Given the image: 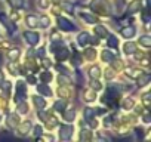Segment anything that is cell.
I'll list each match as a JSON object with an SVG mask.
<instances>
[{"label":"cell","instance_id":"1","mask_svg":"<svg viewBox=\"0 0 151 142\" xmlns=\"http://www.w3.org/2000/svg\"><path fill=\"white\" fill-rule=\"evenodd\" d=\"M58 25H59V28L61 30H64V31H73L74 28H76V25L70 21V19H67V18H58Z\"/></svg>","mask_w":151,"mask_h":142},{"label":"cell","instance_id":"2","mask_svg":"<svg viewBox=\"0 0 151 142\" xmlns=\"http://www.w3.org/2000/svg\"><path fill=\"white\" fill-rule=\"evenodd\" d=\"M73 132H74V129H73V126H62L61 127V130H59V138L62 139V141H68L71 136H73Z\"/></svg>","mask_w":151,"mask_h":142},{"label":"cell","instance_id":"3","mask_svg":"<svg viewBox=\"0 0 151 142\" xmlns=\"http://www.w3.org/2000/svg\"><path fill=\"white\" fill-rule=\"evenodd\" d=\"M120 34L124 37V39H132L136 36V28L133 25H129V27H124L120 30Z\"/></svg>","mask_w":151,"mask_h":142},{"label":"cell","instance_id":"4","mask_svg":"<svg viewBox=\"0 0 151 142\" xmlns=\"http://www.w3.org/2000/svg\"><path fill=\"white\" fill-rule=\"evenodd\" d=\"M25 39H27V42L30 43V44H37L39 43V40H40V37H39V34L37 33H31V31H27L25 33Z\"/></svg>","mask_w":151,"mask_h":142},{"label":"cell","instance_id":"5","mask_svg":"<svg viewBox=\"0 0 151 142\" xmlns=\"http://www.w3.org/2000/svg\"><path fill=\"white\" fill-rule=\"evenodd\" d=\"M55 55H56V59L64 61V59L68 58V49L67 47H58L56 52H55Z\"/></svg>","mask_w":151,"mask_h":142},{"label":"cell","instance_id":"6","mask_svg":"<svg viewBox=\"0 0 151 142\" xmlns=\"http://www.w3.org/2000/svg\"><path fill=\"white\" fill-rule=\"evenodd\" d=\"M101 58H102V61H104V62H111V61H114V59H116V55H114L111 50H102Z\"/></svg>","mask_w":151,"mask_h":142},{"label":"cell","instance_id":"7","mask_svg":"<svg viewBox=\"0 0 151 142\" xmlns=\"http://www.w3.org/2000/svg\"><path fill=\"white\" fill-rule=\"evenodd\" d=\"M25 21H27V25H28L30 28H36V27L39 25V18H37L36 15H28Z\"/></svg>","mask_w":151,"mask_h":142},{"label":"cell","instance_id":"8","mask_svg":"<svg viewBox=\"0 0 151 142\" xmlns=\"http://www.w3.org/2000/svg\"><path fill=\"white\" fill-rule=\"evenodd\" d=\"M89 40H91V36H89L88 33H82V34H79V37H77V42H79L80 46H86V44L89 43Z\"/></svg>","mask_w":151,"mask_h":142},{"label":"cell","instance_id":"9","mask_svg":"<svg viewBox=\"0 0 151 142\" xmlns=\"http://www.w3.org/2000/svg\"><path fill=\"white\" fill-rule=\"evenodd\" d=\"M37 90H39L42 95H45V96H50V95H52V90H50V87H49L47 85H40V86H37Z\"/></svg>","mask_w":151,"mask_h":142},{"label":"cell","instance_id":"10","mask_svg":"<svg viewBox=\"0 0 151 142\" xmlns=\"http://www.w3.org/2000/svg\"><path fill=\"white\" fill-rule=\"evenodd\" d=\"M139 8H141V2H139V0H135V2H132V3L127 6V12H129V14H135Z\"/></svg>","mask_w":151,"mask_h":142},{"label":"cell","instance_id":"11","mask_svg":"<svg viewBox=\"0 0 151 142\" xmlns=\"http://www.w3.org/2000/svg\"><path fill=\"white\" fill-rule=\"evenodd\" d=\"M33 102H34V105H36L39 110L46 107V101H45L43 98H40V96H33Z\"/></svg>","mask_w":151,"mask_h":142},{"label":"cell","instance_id":"12","mask_svg":"<svg viewBox=\"0 0 151 142\" xmlns=\"http://www.w3.org/2000/svg\"><path fill=\"white\" fill-rule=\"evenodd\" d=\"M89 74H91V77H92V79H98V77L101 76V70H99V67H98V65L91 67V70H89Z\"/></svg>","mask_w":151,"mask_h":142},{"label":"cell","instance_id":"13","mask_svg":"<svg viewBox=\"0 0 151 142\" xmlns=\"http://www.w3.org/2000/svg\"><path fill=\"white\" fill-rule=\"evenodd\" d=\"M135 50H136V47H135L133 43H126V44L123 46V52H124L126 55H132V53H135Z\"/></svg>","mask_w":151,"mask_h":142},{"label":"cell","instance_id":"14","mask_svg":"<svg viewBox=\"0 0 151 142\" xmlns=\"http://www.w3.org/2000/svg\"><path fill=\"white\" fill-rule=\"evenodd\" d=\"M17 93L19 95V98H25V85L22 83V82H18V85H17Z\"/></svg>","mask_w":151,"mask_h":142},{"label":"cell","instance_id":"15","mask_svg":"<svg viewBox=\"0 0 151 142\" xmlns=\"http://www.w3.org/2000/svg\"><path fill=\"white\" fill-rule=\"evenodd\" d=\"M31 127V121H24L21 126H19V135H27L28 133V129Z\"/></svg>","mask_w":151,"mask_h":142},{"label":"cell","instance_id":"16","mask_svg":"<svg viewBox=\"0 0 151 142\" xmlns=\"http://www.w3.org/2000/svg\"><path fill=\"white\" fill-rule=\"evenodd\" d=\"M95 33L99 36V37H107V28L104 25H96L95 27Z\"/></svg>","mask_w":151,"mask_h":142},{"label":"cell","instance_id":"17","mask_svg":"<svg viewBox=\"0 0 151 142\" xmlns=\"http://www.w3.org/2000/svg\"><path fill=\"white\" fill-rule=\"evenodd\" d=\"M148 80H150V76H148V74H139V76H138V85H139V86L147 85Z\"/></svg>","mask_w":151,"mask_h":142},{"label":"cell","instance_id":"18","mask_svg":"<svg viewBox=\"0 0 151 142\" xmlns=\"http://www.w3.org/2000/svg\"><path fill=\"white\" fill-rule=\"evenodd\" d=\"M139 43H141L144 47H150V44H151V39H150V36H142V37L139 39Z\"/></svg>","mask_w":151,"mask_h":142},{"label":"cell","instance_id":"19","mask_svg":"<svg viewBox=\"0 0 151 142\" xmlns=\"http://www.w3.org/2000/svg\"><path fill=\"white\" fill-rule=\"evenodd\" d=\"M74 117H76V111H74L73 108L64 114V118H65L67 121H73V120H74Z\"/></svg>","mask_w":151,"mask_h":142},{"label":"cell","instance_id":"20","mask_svg":"<svg viewBox=\"0 0 151 142\" xmlns=\"http://www.w3.org/2000/svg\"><path fill=\"white\" fill-rule=\"evenodd\" d=\"M117 44H119L117 37H116V36H110V37H108V47H111V49H113V47H116Z\"/></svg>","mask_w":151,"mask_h":142},{"label":"cell","instance_id":"21","mask_svg":"<svg viewBox=\"0 0 151 142\" xmlns=\"http://www.w3.org/2000/svg\"><path fill=\"white\" fill-rule=\"evenodd\" d=\"M133 107V99L132 98H126L124 101H123V108L124 110H130Z\"/></svg>","mask_w":151,"mask_h":142},{"label":"cell","instance_id":"22","mask_svg":"<svg viewBox=\"0 0 151 142\" xmlns=\"http://www.w3.org/2000/svg\"><path fill=\"white\" fill-rule=\"evenodd\" d=\"M93 115H95V113H93V110H92V108H89V107H88V108H85V118H86V120H91Z\"/></svg>","mask_w":151,"mask_h":142},{"label":"cell","instance_id":"23","mask_svg":"<svg viewBox=\"0 0 151 142\" xmlns=\"http://www.w3.org/2000/svg\"><path fill=\"white\" fill-rule=\"evenodd\" d=\"M49 22H50V21H49V18H47V16H42V18H40V21H39V24H40L43 28H47V27H49Z\"/></svg>","mask_w":151,"mask_h":142},{"label":"cell","instance_id":"24","mask_svg":"<svg viewBox=\"0 0 151 142\" xmlns=\"http://www.w3.org/2000/svg\"><path fill=\"white\" fill-rule=\"evenodd\" d=\"M27 111H28L27 104H25V102H21V104L18 105V113H19V114H25Z\"/></svg>","mask_w":151,"mask_h":142},{"label":"cell","instance_id":"25","mask_svg":"<svg viewBox=\"0 0 151 142\" xmlns=\"http://www.w3.org/2000/svg\"><path fill=\"white\" fill-rule=\"evenodd\" d=\"M11 5L14 8H22L24 6V0H11Z\"/></svg>","mask_w":151,"mask_h":142},{"label":"cell","instance_id":"26","mask_svg":"<svg viewBox=\"0 0 151 142\" xmlns=\"http://www.w3.org/2000/svg\"><path fill=\"white\" fill-rule=\"evenodd\" d=\"M80 16L88 22V24H93V18H92V15H88V14H80Z\"/></svg>","mask_w":151,"mask_h":142},{"label":"cell","instance_id":"27","mask_svg":"<svg viewBox=\"0 0 151 142\" xmlns=\"http://www.w3.org/2000/svg\"><path fill=\"white\" fill-rule=\"evenodd\" d=\"M9 118H11V121L8 120V126H11V127L17 126V123H18V118H17V115H11Z\"/></svg>","mask_w":151,"mask_h":142},{"label":"cell","instance_id":"28","mask_svg":"<svg viewBox=\"0 0 151 142\" xmlns=\"http://www.w3.org/2000/svg\"><path fill=\"white\" fill-rule=\"evenodd\" d=\"M49 6V0H39V8L40 9H46Z\"/></svg>","mask_w":151,"mask_h":142},{"label":"cell","instance_id":"29","mask_svg":"<svg viewBox=\"0 0 151 142\" xmlns=\"http://www.w3.org/2000/svg\"><path fill=\"white\" fill-rule=\"evenodd\" d=\"M64 107H65V101H58V102H55V110H64Z\"/></svg>","mask_w":151,"mask_h":142},{"label":"cell","instance_id":"30","mask_svg":"<svg viewBox=\"0 0 151 142\" xmlns=\"http://www.w3.org/2000/svg\"><path fill=\"white\" fill-rule=\"evenodd\" d=\"M95 99V95H93V92H86V101H93Z\"/></svg>","mask_w":151,"mask_h":142},{"label":"cell","instance_id":"31","mask_svg":"<svg viewBox=\"0 0 151 142\" xmlns=\"http://www.w3.org/2000/svg\"><path fill=\"white\" fill-rule=\"evenodd\" d=\"M42 79H43V82H45V80H46V82H49V80L52 79V76H50L49 73H43V74H42Z\"/></svg>","mask_w":151,"mask_h":142},{"label":"cell","instance_id":"32","mask_svg":"<svg viewBox=\"0 0 151 142\" xmlns=\"http://www.w3.org/2000/svg\"><path fill=\"white\" fill-rule=\"evenodd\" d=\"M91 86H93V89H96V90H99V89L102 87V86L99 85V82H96V80H95V82H92V83H91Z\"/></svg>","mask_w":151,"mask_h":142},{"label":"cell","instance_id":"33","mask_svg":"<svg viewBox=\"0 0 151 142\" xmlns=\"http://www.w3.org/2000/svg\"><path fill=\"white\" fill-rule=\"evenodd\" d=\"M18 53H19V50H18V49H15V50H12V52H11V56H12V59H17V56H18Z\"/></svg>","mask_w":151,"mask_h":142},{"label":"cell","instance_id":"34","mask_svg":"<svg viewBox=\"0 0 151 142\" xmlns=\"http://www.w3.org/2000/svg\"><path fill=\"white\" fill-rule=\"evenodd\" d=\"M42 133V127L40 126H36V135H40Z\"/></svg>","mask_w":151,"mask_h":142},{"label":"cell","instance_id":"35","mask_svg":"<svg viewBox=\"0 0 151 142\" xmlns=\"http://www.w3.org/2000/svg\"><path fill=\"white\" fill-rule=\"evenodd\" d=\"M98 142H108V139H107V138H102V136H99V138H98Z\"/></svg>","mask_w":151,"mask_h":142},{"label":"cell","instance_id":"36","mask_svg":"<svg viewBox=\"0 0 151 142\" xmlns=\"http://www.w3.org/2000/svg\"><path fill=\"white\" fill-rule=\"evenodd\" d=\"M144 123H150V115H144Z\"/></svg>","mask_w":151,"mask_h":142},{"label":"cell","instance_id":"37","mask_svg":"<svg viewBox=\"0 0 151 142\" xmlns=\"http://www.w3.org/2000/svg\"><path fill=\"white\" fill-rule=\"evenodd\" d=\"M117 142H132V139H127V138H126V139H120V141H117Z\"/></svg>","mask_w":151,"mask_h":142},{"label":"cell","instance_id":"38","mask_svg":"<svg viewBox=\"0 0 151 142\" xmlns=\"http://www.w3.org/2000/svg\"><path fill=\"white\" fill-rule=\"evenodd\" d=\"M2 83H3V73L0 71V85H2Z\"/></svg>","mask_w":151,"mask_h":142},{"label":"cell","instance_id":"39","mask_svg":"<svg viewBox=\"0 0 151 142\" xmlns=\"http://www.w3.org/2000/svg\"><path fill=\"white\" fill-rule=\"evenodd\" d=\"M0 61H2V59H0Z\"/></svg>","mask_w":151,"mask_h":142}]
</instances>
